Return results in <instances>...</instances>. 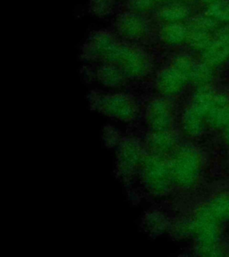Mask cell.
I'll return each instance as SVG.
<instances>
[{"instance_id": "30", "label": "cell", "mask_w": 229, "mask_h": 257, "mask_svg": "<svg viewBox=\"0 0 229 257\" xmlns=\"http://www.w3.org/2000/svg\"><path fill=\"white\" fill-rule=\"evenodd\" d=\"M224 130H225V140H226V141H227V143H228V144H229V121H228V123H227V124L225 125V128H224Z\"/></svg>"}, {"instance_id": "7", "label": "cell", "mask_w": 229, "mask_h": 257, "mask_svg": "<svg viewBox=\"0 0 229 257\" xmlns=\"http://www.w3.org/2000/svg\"><path fill=\"white\" fill-rule=\"evenodd\" d=\"M143 154L141 146L134 140L123 141L118 150V171L121 176L126 178L131 176L137 166L141 165Z\"/></svg>"}, {"instance_id": "32", "label": "cell", "mask_w": 229, "mask_h": 257, "mask_svg": "<svg viewBox=\"0 0 229 257\" xmlns=\"http://www.w3.org/2000/svg\"><path fill=\"white\" fill-rule=\"evenodd\" d=\"M155 2H159V3H165V2H169L170 0H154Z\"/></svg>"}, {"instance_id": "23", "label": "cell", "mask_w": 229, "mask_h": 257, "mask_svg": "<svg viewBox=\"0 0 229 257\" xmlns=\"http://www.w3.org/2000/svg\"><path fill=\"white\" fill-rule=\"evenodd\" d=\"M145 228L151 234H161L167 229V221L165 217L159 213H150L147 214L144 221Z\"/></svg>"}, {"instance_id": "27", "label": "cell", "mask_w": 229, "mask_h": 257, "mask_svg": "<svg viewBox=\"0 0 229 257\" xmlns=\"http://www.w3.org/2000/svg\"><path fill=\"white\" fill-rule=\"evenodd\" d=\"M91 8L97 16H106L112 8V0H92Z\"/></svg>"}, {"instance_id": "9", "label": "cell", "mask_w": 229, "mask_h": 257, "mask_svg": "<svg viewBox=\"0 0 229 257\" xmlns=\"http://www.w3.org/2000/svg\"><path fill=\"white\" fill-rule=\"evenodd\" d=\"M188 80L187 77L170 65L159 73L156 86L158 91L163 96H177L183 90Z\"/></svg>"}, {"instance_id": "15", "label": "cell", "mask_w": 229, "mask_h": 257, "mask_svg": "<svg viewBox=\"0 0 229 257\" xmlns=\"http://www.w3.org/2000/svg\"><path fill=\"white\" fill-rule=\"evenodd\" d=\"M217 95V93L215 92L209 85L198 87L197 90L194 93L191 106L206 119L209 110L213 105Z\"/></svg>"}, {"instance_id": "8", "label": "cell", "mask_w": 229, "mask_h": 257, "mask_svg": "<svg viewBox=\"0 0 229 257\" xmlns=\"http://www.w3.org/2000/svg\"><path fill=\"white\" fill-rule=\"evenodd\" d=\"M116 27L121 36L133 41L142 40L148 32L147 22L141 14L134 12L125 13L118 16Z\"/></svg>"}, {"instance_id": "28", "label": "cell", "mask_w": 229, "mask_h": 257, "mask_svg": "<svg viewBox=\"0 0 229 257\" xmlns=\"http://www.w3.org/2000/svg\"><path fill=\"white\" fill-rule=\"evenodd\" d=\"M215 39L229 45V25H225L224 27L217 30L215 33Z\"/></svg>"}, {"instance_id": "31", "label": "cell", "mask_w": 229, "mask_h": 257, "mask_svg": "<svg viewBox=\"0 0 229 257\" xmlns=\"http://www.w3.org/2000/svg\"><path fill=\"white\" fill-rule=\"evenodd\" d=\"M204 3H207V4H212L214 2H216L217 0H202Z\"/></svg>"}, {"instance_id": "19", "label": "cell", "mask_w": 229, "mask_h": 257, "mask_svg": "<svg viewBox=\"0 0 229 257\" xmlns=\"http://www.w3.org/2000/svg\"><path fill=\"white\" fill-rule=\"evenodd\" d=\"M188 27V26H187ZM188 36L186 42L190 47L198 51H203L205 48L209 47V45L213 41L212 32L201 31L197 29L188 28Z\"/></svg>"}, {"instance_id": "16", "label": "cell", "mask_w": 229, "mask_h": 257, "mask_svg": "<svg viewBox=\"0 0 229 257\" xmlns=\"http://www.w3.org/2000/svg\"><path fill=\"white\" fill-rule=\"evenodd\" d=\"M191 15V9L183 3H169L160 8L158 16L165 23H181Z\"/></svg>"}, {"instance_id": "24", "label": "cell", "mask_w": 229, "mask_h": 257, "mask_svg": "<svg viewBox=\"0 0 229 257\" xmlns=\"http://www.w3.org/2000/svg\"><path fill=\"white\" fill-rule=\"evenodd\" d=\"M187 26L190 29H197L201 31L212 32L217 28V22L208 15H202L194 16L190 20Z\"/></svg>"}, {"instance_id": "12", "label": "cell", "mask_w": 229, "mask_h": 257, "mask_svg": "<svg viewBox=\"0 0 229 257\" xmlns=\"http://www.w3.org/2000/svg\"><path fill=\"white\" fill-rule=\"evenodd\" d=\"M206 120L214 128H225L229 121V100L226 96L217 94Z\"/></svg>"}, {"instance_id": "5", "label": "cell", "mask_w": 229, "mask_h": 257, "mask_svg": "<svg viewBox=\"0 0 229 257\" xmlns=\"http://www.w3.org/2000/svg\"><path fill=\"white\" fill-rule=\"evenodd\" d=\"M220 223L221 221L214 215L208 205L198 210L192 221V229L197 237L199 246L217 245Z\"/></svg>"}, {"instance_id": "10", "label": "cell", "mask_w": 229, "mask_h": 257, "mask_svg": "<svg viewBox=\"0 0 229 257\" xmlns=\"http://www.w3.org/2000/svg\"><path fill=\"white\" fill-rule=\"evenodd\" d=\"M117 40L108 32L94 33L86 43V56L94 60L105 61L109 51Z\"/></svg>"}, {"instance_id": "18", "label": "cell", "mask_w": 229, "mask_h": 257, "mask_svg": "<svg viewBox=\"0 0 229 257\" xmlns=\"http://www.w3.org/2000/svg\"><path fill=\"white\" fill-rule=\"evenodd\" d=\"M204 120L205 118L201 113H199L192 106L188 107L182 119V124L185 134L190 137H198L201 135L203 131Z\"/></svg>"}, {"instance_id": "25", "label": "cell", "mask_w": 229, "mask_h": 257, "mask_svg": "<svg viewBox=\"0 0 229 257\" xmlns=\"http://www.w3.org/2000/svg\"><path fill=\"white\" fill-rule=\"evenodd\" d=\"M193 59L187 55H178L176 56L172 60L171 66L177 70L178 72H182L184 75L187 77L190 80L191 72L193 70Z\"/></svg>"}, {"instance_id": "22", "label": "cell", "mask_w": 229, "mask_h": 257, "mask_svg": "<svg viewBox=\"0 0 229 257\" xmlns=\"http://www.w3.org/2000/svg\"><path fill=\"white\" fill-rule=\"evenodd\" d=\"M206 15L212 17L217 22H229V0H217L209 4Z\"/></svg>"}, {"instance_id": "13", "label": "cell", "mask_w": 229, "mask_h": 257, "mask_svg": "<svg viewBox=\"0 0 229 257\" xmlns=\"http://www.w3.org/2000/svg\"><path fill=\"white\" fill-rule=\"evenodd\" d=\"M188 27L182 23H166L160 31L161 40L168 45L182 44L187 40Z\"/></svg>"}, {"instance_id": "17", "label": "cell", "mask_w": 229, "mask_h": 257, "mask_svg": "<svg viewBox=\"0 0 229 257\" xmlns=\"http://www.w3.org/2000/svg\"><path fill=\"white\" fill-rule=\"evenodd\" d=\"M101 83L109 88H118L124 84L125 74L119 67L113 64L106 63L97 72Z\"/></svg>"}, {"instance_id": "26", "label": "cell", "mask_w": 229, "mask_h": 257, "mask_svg": "<svg viewBox=\"0 0 229 257\" xmlns=\"http://www.w3.org/2000/svg\"><path fill=\"white\" fill-rule=\"evenodd\" d=\"M155 3L154 0H129L128 6L132 12L141 14L151 10Z\"/></svg>"}, {"instance_id": "6", "label": "cell", "mask_w": 229, "mask_h": 257, "mask_svg": "<svg viewBox=\"0 0 229 257\" xmlns=\"http://www.w3.org/2000/svg\"><path fill=\"white\" fill-rule=\"evenodd\" d=\"M146 120L152 132H169L172 126V106L166 99H155L149 103Z\"/></svg>"}, {"instance_id": "1", "label": "cell", "mask_w": 229, "mask_h": 257, "mask_svg": "<svg viewBox=\"0 0 229 257\" xmlns=\"http://www.w3.org/2000/svg\"><path fill=\"white\" fill-rule=\"evenodd\" d=\"M106 63L115 64L125 76L140 79L151 71L149 56L140 48L117 41L106 57Z\"/></svg>"}, {"instance_id": "4", "label": "cell", "mask_w": 229, "mask_h": 257, "mask_svg": "<svg viewBox=\"0 0 229 257\" xmlns=\"http://www.w3.org/2000/svg\"><path fill=\"white\" fill-rule=\"evenodd\" d=\"M94 106L108 116L123 121L133 120L137 114V105L132 97L124 94L97 96Z\"/></svg>"}, {"instance_id": "20", "label": "cell", "mask_w": 229, "mask_h": 257, "mask_svg": "<svg viewBox=\"0 0 229 257\" xmlns=\"http://www.w3.org/2000/svg\"><path fill=\"white\" fill-rule=\"evenodd\" d=\"M213 79V67L209 66L205 63L194 64L193 70L190 75V80L198 86H207L209 85Z\"/></svg>"}, {"instance_id": "29", "label": "cell", "mask_w": 229, "mask_h": 257, "mask_svg": "<svg viewBox=\"0 0 229 257\" xmlns=\"http://www.w3.org/2000/svg\"><path fill=\"white\" fill-rule=\"evenodd\" d=\"M105 138L107 139V142H108V144H110V143H112L114 144L117 140V135L116 133H114V131H108V133L107 134H105ZM116 144V143H115Z\"/></svg>"}, {"instance_id": "2", "label": "cell", "mask_w": 229, "mask_h": 257, "mask_svg": "<svg viewBox=\"0 0 229 257\" xmlns=\"http://www.w3.org/2000/svg\"><path fill=\"white\" fill-rule=\"evenodd\" d=\"M173 184L181 188H190L197 181L201 168L200 153L189 146L177 148L169 161Z\"/></svg>"}, {"instance_id": "3", "label": "cell", "mask_w": 229, "mask_h": 257, "mask_svg": "<svg viewBox=\"0 0 229 257\" xmlns=\"http://www.w3.org/2000/svg\"><path fill=\"white\" fill-rule=\"evenodd\" d=\"M141 174L145 187L156 196L168 194L173 184L169 162L163 156L150 153L143 157Z\"/></svg>"}, {"instance_id": "21", "label": "cell", "mask_w": 229, "mask_h": 257, "mask_svg": "<svg viewBox=\"0 0 229 257\" xmlns=\"http://www.w3.org/2000/svg\"><path fill=\"white\" fill-rule=\"evenodd\" d=\"M210 211L219 221H229V194H220L208 204Z\"/></svg>"}, {"instance_id": "14", "label": "cell", "mask_w": 229, "mask_h": 257, "mask_svg": "<svg viewBox=\"0 0 229 257\" xmlns=\"http://www.w3.org/2000/svg\"><path fill=\"white\" fill-rule=\"evenodd\" d=\"M228 58L229 45L216 39L202 51V62L211 67L220 65Z\"/></svg>"}, {"instance_id": "11", "label": "cell", "mask_w": 229, "mask_h": 257, "mask_svg": "<svg viewBox=\"0 0 229 257\" xmlns=\"http://www.w3.org/2000/svg\"><path fill=\"white\" fill-rule=\"evenodd\" d=\"M147 144L151 154L163 156L172 154L177 149V139L169 132H152L148 137Z\"/></svg>"}]
</instances>
